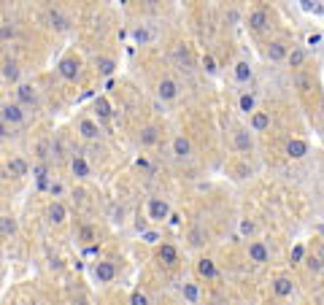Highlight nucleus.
I'll return each mask as SVG.
<instances>
[{
  "label": "nucleus",
  "instance_id": "21",
  "mask_svg": "<svg viewBox=\"0 0 324 305\" xmlns=\"http://www.w3.org/2000/svg\"><path fill=\"white\" fill-rule=\"evenodd\" d=\"M49 219L54 224L65 222V206H62V202H52V206H49Z\"/></svg>",
  "mask_w": 324,
  "mask_h": 305
},
{
  "label": "nucleus",
  "instance_id": "22",
  "mask_svg": "<svg viewBox=\"0 0 324 305\" xmlns=\"http://www.w3.org/2000/svg\"><path fill=\"white\" fill-rule=\"evenodd\" d=\"M197 273L205 276V278H213V276H216V265H213L211 260H200V262H197Z\"/></svg>",
  "mask_w": 324,
  "mask_h": 305
},
{
  "label": "nucleus",
  "instance_id": "40",
  "mask_svg": "<svg viewBox=\"0 0 324 305\" xmlns=\"http://www.w3.org/2000/svg\"><path fill=\"white\" fill-rule=\"evenodd\" d=\"M135 41L146 43V41H149V33H146V30H135Z\"/></svg>",
  "mask_w": 324,
  "mask_h": 305
},
{
  "label": "nucleus",
  "instance_id": "29",
  "mask_svg": "<svg viewBox=\"0 0 324 305\" xmlns=\"http://www.w3.org/2000/svg\"><path fill=\"white\" fill-rule=\"evenodd\" d=\"M95 108H98V114L103 116V119H108V116H111V106H108V100H106V97H98Z\"/></svg>",
  "mask_w": 324,
  "mask_h": 305
},
{
  "label": "nucleus",
  "instance_id": "28",
  "mask_svg": "<svg viewBox=\"0 0 324 305\" xmlns=\"http://www.w3.org/2000/svg\"><path fill=\"white\" fill-rule=\"evenodd\" d=\"M95 65H98L100 68V73H114V60H108V57H98V60H95Z\"/></svg>",
  "mask_w": 324,
  "mask_h": 305
},
{
  "label": "nucleus",
  "instance_id": "41",
  "mask_svg": "<svg viewBox=\"0 0 324 305\" xmlns=\"http://www.w3.org/2000/svg\"><path fill=\"white\" fill-rule=\"evenodd\" d=\"M249 173H251V170H249L246 165H238V178H246Z\"/></svg>",
  "mask_w": 324,
  "mask_h": 305
},
{
  "label": "nucleus",
  "instance_id": "16",
  "mask_svg": "<svg viewBox=\"0 0 324 305\" xmlns=\"http://www.w3.org/2000/svg\"><path fill=\"white\" fill-rule=\"evenodd\" d=\"M292 289H295V284H292L289 278H275L273 281V292L279 294V297H289Z\"/></svg>",
  "mask_w": 324,
  "mask_h": 305
},
{
  "label": "nucleus",
  "instance_id": "24",
  "mask_svg": "<svg viewBox=\"0 0 324 305\" xmlns=\"http://www.w3.org/2000/svg\"><path fill=\"white\" fill-rule=\"evenodd\" d=\"M0 230H3L6 238H11L14 232H17V222H14L11 216H3V219H0Z\"/></svg>",
  "mask_w": 324,
  "mask_h": 305
},
{
  "label": "nucleus",
  "instance_id": "3",
  "mask_svg": "<svg viewBox=\"0 0 324 305\" xmlns=\"http://www.w3.org/2000/svg\"><path fill=\"white\" fill-rule=\"evenodd\" d=\"M270 25V17H267V11L265 9H254L249 14V27L251 30H257V33H262V30Z\"/></svg>",
  "mask_w": 324,
  "mask_h": 305
},
{
  "label": "nucleus",
  "instance_id": "15",
  "mask_svg": "<svg viewBox=\"0 0 324 305\" xmlns=\"http://www.w3.org/2000/svg\"><path fill=\"white\" fill-rule=\"evenodd\" d=\"M49 22H52L57 30H68V25H70V19H68L60 9H49Z\"/></svg>",
  "mask_w": 324,
  "mask_h": 305
},
{
  "label": "nucleus",
  "instance_id": "45",
  "mask_svg": "<svg viewBox=\"0 0 324 305\" xmlns=\"http://www.w3.org/2000/svg\"><path fill=\"white\" fill-rule=\"evenodd\" d=\"M319 262H321V265H324V246H321V248H319Z\"/></svg>",
  "mask_w": 324,
  "mask_h": 305
},
{
  "label": "nucleus",
  "instance_id": "36",
  "mask_svg": "<svg viewBox=\"0 0 324 305\" xmlns=\"http://www.w3.org/2000/svg\"><path fill=\"white\" fill-rule=\"evenodd\" d=\"M305 265H308L311 270H321V268H324V265L319 262V257H308V260H305Z\"/></svg>",
  "mask_w": 324,
  "mask_h": 305
},
{
  "label": "nucleus",
  "instance_id": "31",
  "mask_svg": "<svg viewBox=\"0 0 324 305\" xmlns=\"http://www.w3.org/2000/svg\"><path fill=\"white\" fill-rule=\"evenodd\" d=\"M33 173H35V178H38V186H41V189H46V186H49V178H46L49 173H46V168H35Z\"/></svg>",
  "mask_w": 324,
  "mask_h": 305
},
{
  "label": "nucleus",
  "instance_id": "10",
  "mask_svg": "<svg viewBox=\"0 0 324 305\" xmlns=\"http://www.w3.org/2000/svg\"><path fill=\"white\" fill-rule=\"evenodd\" d=\"M233 140H235V148H238V151H251V146H254L249 130H235V138Z\"/></svg>",
  "mask_w": 324,
  "mask_h": 305
},
{
  "label": "nucleus",
  "instance_id": "34",
  "mask_svg": "<svg viewBox=\"0 0 324 305\" xmlns=\"http://www.w3.org/2000/svg\"><path fill=\"white\" fill-rule=\"evenodd\" d=\"M38 157H41V160L52 157V154H49V140H41V143H38Z\"/></svg>",
  "mask_w": 324,
  "mask_h": 305
},
{
  "label": "nucleus",
  "instance_id": "18",
  "mask_svg": "<svg viewBox=\"0 0 324 305\" xmlns=\"http://www.w3.org/2000/svg\"><path fill=\"white\" fill-rule=\"evenodd\" d=\"M3 79H6V81H17V79H19V68H17V62L9 60V57L3 60Z\"/></svg>",
  "mask_w": 324,
  "mask_h": 305
},
{
  "label": "nucleus",
  "instance_id": "19",
  "mask_svg": "<svg viewBox=\"0 0 324 305\" xmlns=\"http://www.w3.org/2000/svg\"><path fill=\"white\" fill-rule=\"evenodd\" d=\"M205 238H208V232H205L200 224H195L192 230H189V243H192V246H203Z\"/></svg>",
  "mask_w": 324,
  "mask_h": 305
},
{
  "label": "nucleus",
  "instance_id": "4",
  "mask_svg": "<svg viewBox=\"0 0 324 305\" xmlns=\"http://www.w3.org/2000/svg\"><path fill=\"white\" fill-rule=\"evenodd\" d=\"M60 76H62V79H68V81L78 79V60H73V57L62 60L60 62Z\"/></svg>",
  "mask_w": 324,
  "mask_h": 305
},
{
  "label": "nucleus",
  "instance_id": "17",
  "mask_svg": "<svg viewBox=\"0 0 324 305\" xmlns=\"http://www.w3.org/2000/svg\"><path fill=\"white\" fill-rule=\"evenodd\" d=\"M160 140V130L157 127H144L141 130V146H154Z\"/></svg>",
  "mask_w": 324,
  "mask_h": 305
},
{
  "label": "nucleus",
  "instance_id": "30",
  "mask_svg": "<svg viewBox=\"0 0 324 305\" xmlns=\"http://www.w3.org/2000/svg\"><path fill=\"white\" fill-rule=\"evenodd\" d=\"M289 62H292V68H300L305 62V52L303 49H295V52L289 54Z\"/></svg>",
  "mask_w": 324,
  "mask_h": 305
},
{
  "label": "nucleus",
  "instance_id": "23",
  "mask_svg": "<svg viewBox=\"0 0 324 305\" xmlns=\"http://www.w3.org/2000/svg\"><path fill=\"white\" fill-rule=\"evenodd\" d=\"M173 57H176V60H178L184 68H189V62H192V60H189V49H187L184 43H178L176 49H173Z\"/></svg>",
  "mask_w": 324,
  "mask_h": 305
},
{
  "label": "nucleus",
  "instance_id": "38",
  "mask_svg": "<svg viewBox=\"0 0 324 305\" xmlns=\"http://www.w3.org/2000/svg\"><path fill=\"white\" fill-rule=\"evenodd\" d=\"M11 35H14V27H11V22H3V41H9Z\"/></svg>",
  "mask_w": 324,
  "mask_h": 305
},
{
  "label": "nucleus",
  "instance_id": "27",
  "mask_svg": "<svg viewBox=\"0 0 324 305\" xmlns=\"http://www.w3.org/2000/svg\"><path fill=\"white\" fill-rule=\"evenodd\" d=\"M73 173H76L78 178H86V176H89V165H86V160H81V157L73 160Z\"/></svg>",
  "mask_w": 324,
  "mask_h": 305
},
{
  "label": "nucleus",
  "instance_id": "9",
  "mask_svg": "<svg viewBox=\"0 0 324 305\" xmlns=\"http://www.w3.org/2000/svg\"><path fill=\"white\" fill-rule=\"evenodd\" d=\"M249 257H251V262H267V260H270V251L265 248V243L254 240V243L249 246Z\"/></svg>",
  "mask_w": 324,
  "mask_h": 305
},
{
  "label": "nucleus",
  "instance_id": "13",
  "mask_svg": "<svg viewBox=\"0 0 324 305\" xmlns=\"http://www.w3.org/2000/svg\"><path fill=\"white\" fill-rule=\"evenodd\" d=\"M287 154H289V157H295V160H300V157H305V154H308V146H305V140H289V143H287Z\"/></svg>",
  "mask_w": 324,
  "mask_h": 305
},
{
  "label": "nucleus",
  "instance_id": "39",
  "mask_svg": "<svg viewBox=\"0 0 324 305\" xmlns=\"http://www.w3.org/2000/svg\"><path fill=\"white\" fill-rule=\"evenodd\" d=\"M81 240H86V243H89V240H95V232L89 230V227H81Z\"/></svg>",
  "mask_w": 324,
  "mask_h": 305
},
{
  "label": "nucleus",
  "instance_id": "14",
  "mask_svg": "<svg viewBox=\"0 0 324 305\" xmlns=\"http://www.w3.org/2000/svg\"><path fill=\"white\" fill-rule=\"evenodd\" d=\"M157 257H160V262H165V265H176L178 262V251L173 246H160V251H157Z\"/></svg>",
  "mask_w": 324,
  "mask_h": 305
},
{
  "label": "nucleus",
  "instance_id": "11",
  "mask_svg": "<svg viewBox=\"0 0 324 305\" xmlns=\"http://www.w3.org/2000/svg\"><path fill=\"white\" fill-rule=\"evenodd\" d=\"M78 132L86 138V140H95V138H100V127L95 124L92 119H81V124H78Z\"/></svg>",
  "mask_w": 324,
  "mask_h": 305
},
{
  "label": "nucleus",
  "instance_id": "20",
  "mask_svg": "<svg viewBox=\"0 0 324 305\" xmlns=\"http://www.w3.org/2000/svg\"><path fill=\"white\" fill-rule=\"evenodd\" d=\"M6 170H9L11 176H27L30 165H27L25 160H19V157H17V160H11V162H9V168H6Z\"/></svg>",
  "mask_w": 324,
  "mask_h": 305
},
{
  "label": "nucleus",
  "instance_id": "37",
  "mask_svg": "<svg viewBox=\"0 0 324 305\" xmlns=\"http://www.w3.org/2000/svg\"><path fill=\"white\" fill-rule=\"evenodd\" d=\"M303 254H305V248L295 246V248H292V262H300V260H303Z\"/></svg>",
  "mask_w": 324,
  "mask_h": 305
},
{
  "label": "nucleus",
  "instance_id": "33",
  "mask_svg": "<svg viewBox=\"0 0 324 305\" xmlns=\"http://www.w3.org/2000/svg\"><path fill=\"white\" fill-rule=\"evenodd\" d=\"M241 108H243V111H254V97H251V95H243L241 97Z\"/></svg>",
  "mask_w": 324,
  "mask_h": 305
},
{
  "label": "nucleus",
  "instance_id": "26",
  "mask_svg": "<svg viewBox=\"0 0 324 305\" xmlns=\"http://www.w3.org/2000/svg\"><path fill=\"white\" fill-rule=\"evenodd\" d=\"M235 79H238V81H249V79H251L249 62H238V65H235Z\"/></svg>",
  "mask_w": 324,
  "mask_h": 305
},
{
  "label": "nucleus",
  "instance_id": "8",
  "mask_svg": "<svg viewBox=\"0 0 324 305\" xmlns=\"http://www.w3.org/2000/svg\"><path fill=\"white\" fill-rule=\"evenodd\" d=\"M267 57H270L273 62H279V60H284V57H289L287 43H284V41H270V43H267Z\"/></svg>",
  "mask_w": 324,
  "mask_h": 305
},
{
  "label": "nucleus",
  "instance_id": "6",
  "mask_svg": "<svg viewBox=\"0 0 324 305\" xmlns=\"http://www.w3.org/2000/svg\"><path fill=\"white\" fill-rule=\"evenodd\" d=\"M17 95H19V103L22 106H30V108L38 106V92L30 87V84H22V87L17 89Z\"/></svg>",
  "mask_w": 324,
  "mask_h": 305
},
{
  "label": "nucleus",
  "instance_id": "42",
  "mask_svg": "<svg viewBox=\"0 0 324 305\" xmlns=\"http://www.w3.org/2000/svg\"><path fill=\"white\" fill-rule=\"evenodd\" d=\"M297 81H300V87H303V89H308V87H311V81H308V79H305V76H300V79H297Z\"/></svg>",
  "mask_w": 324,
  "mask_h": 305
},
{
  "label": "nucleus",
  "instance_id": "44",
  "mask_svg": "<svg viewBox=\"0 0 324 305\" xmlns=\"http://www.w3.org/2000/svg\"><path fill=\"white\" fill-rule=\"evenodd\" d=\"M205 70H216V68H213V60H211V57H205Z\"/></svg>",
  "mask_w": 324,
  "mask_h": 305
},
{
  "label": "nucleus",
  "instance_id": "2",
  "mask_svg": "<svg viewBox=\"0 0 324 305\" xmlns=\"http://www.w3.org/2000/svg\"><path fill=\"white\" fill-rule=\"evenodd\" d=\"M170 214V208H168V202L160 200V197H152L149 200V216L154 219V222H162V219H168Z\"/></svg>",
  "mask_w": 324,
  "mask_h": 305
},
{
  "label": "nucleus",
  "instance_id": "1",
  "mask_svg": "<svg viewBox=\"0 0 324 305\" xmlns=\"http://www.w3.org/2000/svg\"><path fill=\"white\" fill-rule=\"evenodd\" d=\"M25 122V111L17 103H3V124H22Z\"/></svg>",
  "mask_w": 324,
  "mask_h": 305
},
{
  "label": "nucleus",
  "instance_id": "7",
  "mask_svg": "<svg viewBox=\"0 0 324 305\" xmlns=\"http://www.w3.org/2000/svg\"><path fill=\"white\" fill-rule=\"evenodd\" d=\"M157 95H160L162 100H173V97L178 95V84L173 81V79H162L160 87H157Z\"/></svg>",
  "mask_w": 324,
  "mask_h": 305
},
{
  "label": "nucleus",
  "instance_id": "43",
  "mask_svg": "<svg viewBox=\"0 0 324 305\" xmlns=\"http://www.w3.org/2000/svg\"><path fill=\"white\" fill-rule=\"evenodd\" d=\"M243 232H254V224H251V222H243Z\"/></svg>",
  "mask_w": 324,
  "mask_h": 305
},
{
  "label": "nucleus",
  "instance_id": "5",
  "mask_svg": "<svg viewBox=\"0 0 324 305\" xmlns=\"http://www.w3.org/2000/svg\"><path fill=\"white\" fill-rule=\"evenodd\" d=\"M116 276V268H114V262H98L95 265V278L103 281V284H108Z\"/></svg>",
  "mask_w": 324,
  "mask_h": 305
},
{
  "label": "nucleus",
  "instance_id": "12",
  "mask_svg": "<svg viewBox=\"0 0 324 305\" xmlns=\"http://www.w3.org/2000/svg\"><path fill=\"white\" fill-rule=\"evenodd\" d=\"M189 151H192V143H189V138H184V135H176V138H173V154H176V157H187Z\"/></svg>",
  "mask_w": 324,
  "mask_h": 305
},
{
  "label": "nucleus",
  "instance_id": "35",
  "mask_svg": "<svg viewBox=\"0 0 324 305\" xmlns=\"http://www.w3.org/2000/svg\"><path fill=\"white\" fill-rule=\"evenodd\" d=\"M130 305H149V300H146V294H141V292H135L130 297Z\"/></svg>",
  "mask_w": 324,
  "mask_h": 305
},
{
  "label": "nucleus",
  "instance_id": "46",
  "mask_svg": "<svg viewBox=\"0 0 324 305\" xmlns=\"http://www.w3.org/2000/svg\"><path fill=\"white\" fill-rule=\"evenodd\" d=\"M319 230H321V235H324V224H321V227H319Z\"/></svg>",
  "mask_w": 324,
  "mask_h": 305
},
{
  "label": "nucleus",
  "instance_id": "25",
  "mask_svg": "<svg viewBox=\"0 0 324 305\" xmlns=\"http://www.w3.org/2000/svg\"><path fill=\"white\" fill-rule=\"evenodd\" d=\"M267 124H270V116H267V114H254V116H251V127H254V130H267Z\"/></svg>",
  "mask_w": 324,
  "mask_h": 305
},
{
  "label": "nucleus",
  "instance_id": "32",
  "mask_svg": "<svg viewBox=\"0 0 324 305\" xmlns=\"http://www.w3.org/2000/svg\"><path fill=\"white\" fill-rule=\"evenodd\" d=\"M184 297L189 302H197V297H200V294H197V286L195 284H184Z\"/></svg>",
  "mask_w": 324,
  "mask_h": 305
}]
</instances>
